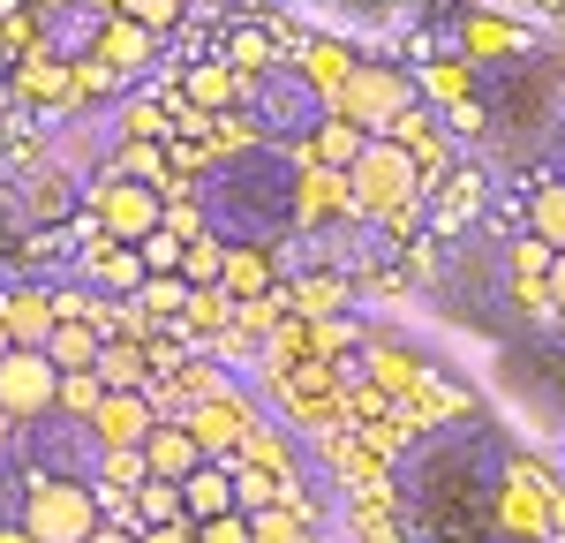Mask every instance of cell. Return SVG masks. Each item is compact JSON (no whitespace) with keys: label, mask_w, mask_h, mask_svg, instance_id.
Here are the masks:
<instances>
[{"label":"cell","mask_w":565,"mask_h":543,"mask_svg":"<svg viewBox=\"0 0 565 543\" xmlns=\"http://www.w3.org/2000/svg\"><path fill=\"white\" fill-rule=\"evenodd\" d=\"M90 370H98L106 393H143L151 385V348L143 340H98V362Z\"/></svg>","instance_id":"obj_13"},{"label":"cell","mask_w":565,"mask_h":543,"mask_svg":"<svg viewBox=\"0 0 565 543\" xmlns=\"http://www.w3.org/2000/svg\"><path fill=\"white\" fill-rule=\"evenodd\" d=\"M136 521H143V529H151V521H189V513H181V483L143 476V483H136Z\"/></svg>","instance_id":"obj_20"},{"label":"cell","mask_w":565,"mask_h":543,"mask_svg":"<svg viewBox=\"0 0 565 543\" xmlns=\"http://www.w3.org/2000/svg\"><path fill=\"white\" fill-rule=\"evenodd\" d=\"M0 324H8L15 348H45V332H53V287H31V279L0 287Z\"/></svg>","instance_id":"obj_9"},{"label":"cell","mask_w":565,"mask_h":543,"mask_svg":"<svg viewBox=\"0 0 565 543\" xmlns=\"http://www.w3.org/2000/svg\"><path fill=\"white\" fill-rule=\"evenodd\" d=\"M407 76H415V98L452 106V98H468V91L482 84V61H468V53H430V61H415Z\"/></svg>","instance_id":"obj_10"},{"label":"cell","mask_w":565,"mask_h":543,"mask_svg":"<svg viewBox=\"0 0 565 543\" xmlns=\"http://www.w3.org/2000/svg\"><path fill=\"white\" fill-rule=\"evenodd\" d=\"M460 31H468V61H498V53H527V39L505 23V15H490V8H460Z\"/></svg>","instance_id":"obj_14"},{"label":"cell","mask_w":565,"mask_h":543,"mask_svg":"<svg viewBox=\"0 0 565 543\" xmlns=\"http://www.w3.org/2000/svg\"><path fill=\"white\" fill-rule=\"evenodd\" d=\"M249 536L257 543H317V521L287 513V505H257V513H249Z\"/></svg>","instance_id":"obj_19"},{"label":"cell","mask_w":565,"mask_h":543,"mask_svg":"<svg viewBox=\"0 0 565 543\" xmlns=\"http://www.w3.org/2000/svg\"><path fill=\"white\" fill-rule=\"evenodd\" d=\"M521 204V226L535 234V242H551V249H565V174L543 159L535 174H527V189L513 196Z\"/></svg>","instance_id":"obj_7"},{"label":"cell","mask_w":565,"mask_h":543,"mask_svg":"<svg viewBox=\"0 0 565 543\" xmlns=\"http://www.w3.org/2000/svg\"><path fill=\"white\" fill-rule=\"evenodd\" d=\"M513 295H521L527 310H543V317H565V249H551L543 279H513Z\"/></svg>","instance_id":"obj_18"},{"label":"cell","mask_w":565,"mask_h":543,"mask_svg":"<svg viewBox=\"0 0 565 543\" xmlns=\"http://www.w3.org/2000/svg\"><path fill=\"white\" fill-rule=\"evenodd\" d=\"M189 529H196V543H257L242 505H226V513H212V521H189Z\"/></svg>","instance_id":"obj_22"},{"label":"cell","mask_w":565,"mask_h":543,"mask_svg":"<svg viewBox=\"0 0 565 543\" xmlns=\"http://www.w3.org/2000/svg\"><path fill=\"white\" fill-rule=\"evenodd\" d=\"M159 415H151V401L143 393H106V401L90 407V446H143V430H151Z\"/></svg>","instance_id":"obj_8"},{"label":"cell","mask_w":565,"mask_h":543,"mask_svg":"<svg viewBox=\"0 0 565 543\" xmlns=\"http://www.w3.org/2000/svg\"><path fill=\"white\" fill-rule=\"evenodd\" d=\"M136 543H196L189 521H151V529H136Z\"/></svg>","instance_id":"obj_23"},{"label":"cell","mask_w":565,"mask_h":543,"mask_svg":"<svg viewBox=\"0 0 565 543\" xmlns=\"http://www.w3.org/2000/svg\"><path fill=\"white\" fill-rule=\"evenodd\" d=\"M196 460H204V453H196V438H189V423H181V415H159V423L143 430V468H151V476L181 483Z\"/></svg>","instance_id":"obj_11"},{"label":"cell","mask_w":565,"mask_h":543,"mask_svg":"<svg viewBox=\"0 0 565 543\" xmlns=\"http://www.w3.org/2000/svg\"><path fill=\"white\" fill-rule=\"evenodd\" d=\"M84 8H90V0H84Z\"/></svg>","instance_id":"obj_28"},{"label":"cell","mask_w":565,"mask_h":543,"mask_svg":"<svg viewBox=\"0 0 565 543\" xmlns=\"http://www.w3.org/2000/svg\"><path fill=\"white\" fill-rule=\"evenodd\" d=\"M136 265H143V272H181V234L159 220L143 242H136Z\"/></svg>","instance_id":"obj_21"},{"label":"cell","mask_w":565,"mask_h":543,"mask_svg":"<svg viewBox=\"0 0 565 543\" xmlns=\"http://www.w3.org/2000/svg\"><path fill=\"white\" fill-rule=\"evenodd\" d=\"M90 220L106 226V234H114V242H143V234H151V226L167 220V189H151V181H136V174H114V167H106V174L90 181V204H84Z\"/></svg>","instance_id":"obj_3"},{"label":"cell","mask_w":565,"mask_h":543,"mask_svg":"<svg viewBox=\"0 0 565 543\" xmlns=\"http://www.w3.org/2000/svg\"><path fill=\"white\" fill-rule=\"evenodd\" d=\"M423 196H430V174H423L392 136H370V143L354 151V167H348L354 220H377V226H392V234H423ZM415 249H430V234H423Z\"/></svg>","instance_id":"obj_1"},{"label":"cell","mask_w":565,"mask_h":543,"mask_svg":"<svg viewBox=\"0 0 565 543\" xmlns=\"http://www.w3.org/2000/svg\"><path fill=\"white\" fill-rule=\"evenodd\" d=\"M45 362H53V370H90V362H98V332H90L84 317H53Z\"/></svg>","instance_id":"obj_16"},{"label":"cell","mask_w":565,"mask_h":543,"mask_svg":"<svg viewBox=\"0 0 565 543\" xmlns=\"http://www.w3.org/2000/svg\"><path fill=\"white\" fill-rule=\"evenodd\" d=\"M407 98H415V76H407V68H392V61H354L348 84H340V98H332V114H348L354 129L377 136Z\"/></svg>","instance_id":"obj_4"},{"label":"cell","mask_w":565,"mask_h":543,"mask_svg":"<svg viewBox=\"0 0 565 543\" xmlns=\"http://www.w3.org/2000/svg\"><path fill=\"white\" fill-rule=\"evenodd\" d=\"M226 505H234V468L204 453V460L181 476V513H189V521H212V513H226Z\"/></svg>","instance_id":"obj_12"},{"label":"cell","mask_w":565,"mask_h":543,"mask_svg":"<svg viewBox=\"0 0 565 543\" xmlns=\"http://www.w3.org/2000/svg\"><path fill=\"white\" fill-rule=\"evenodd\" d=\"M53 362H45V348H8L0 355V407L31 430V423H45L53 415Z\"/></svg>","instance_id":"obj_5"},{"label":"cell","mask_w":565,"mask_h":543,"mask_svg":"<svg viewBox=\"0 0 565 543\" xmlns=\"http://www.w3.org/2000/svg\"><path fill=\"white\" fill-rule=\"evenodd\" d=\"M98 401H106L98 370H61V377H53V415H61V423H90Z\"/></svg>","instance_id":"obj_17"},{"label":"cell","mask_w":565,"mask_h":543,"mask_svg":"<svg viewBox=\"0 0 565 543\" xmlns=\"http://www.w3.org/2000/svg\"><path fill=\"white\" fill-rule=\"evenodd\" d=\"M558 106H565V98H558Z\"/></svg>","instance_id":"obj_27"},{"label":"cell","mask_w":565,"mask_h":543,"mask_svg":"<svg viewBox=\"0 0 565 543\" xmlns=\"http://www.w3.org/2000/svg\"><path fill=\"white\" fill-rule=\"evenodd\" d=\"M377 136H392V143H399V151H407L423 174H437V167L452 159V136H445V121H437L430 98H407V106H399V114H392Z\"/></svg>","instance_id":"obj_6"},{"label":"cell","mask_w":565,"mask_h":543,"mask_svg":"<svg viewBox=\"0 0 565 543\" xmlns=\"http://www.w3.org/2000/svg\"><path fill=\"white\" fill-rule=\"evenodd\" d=\"M15 438H23V423H15V415H8V407H0V460H8V453H15Z\"/></svg>","instance_id":"obj_25"},{"label":"cell","mask_w":565,"mask_h":543,"mask_svg":"<svg viewBox=\"0 0 565 543\" xmlns=\"http://www.w3.org/2000/svg\"><path fill=\"white\" fill-rule=\"evenodd\" d=\"M23 529L39 543H84L98 529V498H90V476H61V468H45L39 453L23 460V513H15Z\"/></svg>","instance_id":"obj_2"},{"label":"cell","mask_w":565,"mask_h":543,"mask_svg":"<svg viewBox=\"0 0 565 543\" xmlns=\"http://www.w3.org/2000/svg\"><path fill=\"white\" fill-rule=\"evenodd\" d=\"M84 543H136V529H121V521H98Z\"/></svg>","instance_id":"obj_24"},{"label":"cell","mask_w":565,"mask_h":543,"mask_svg":"<svg viewBox=\"0 0 565 543\" xmlns=\"http://www.w3.org/2000/svg\"><path fill=\"white\" fill-rule=\"evenodd\" d=\"M106 167H114V174L151 181V189H167V181H174V167H167V143H159V136H121Z\"/></svg>","instance_id":"obj_15"},{"label":"cell","mask_w":565,"mask_h":543,"mask_svg":"<svg viewBox=\"0 0 565 543\" xmlns=\"http://www.w3.org/2000/svg\"><path fill=\"white\" fill-rule=\"evenodd\" d=\"M0 543H39V536H31L23 521H0Z\"/></svg>","instance_id":"obj_26"}]
</instances>
